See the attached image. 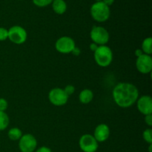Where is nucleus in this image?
Masks as SVG:
<instances>
[{
    "mask_svg": "<svg viewBox=\"0 0 152 152\" xmlns=\"http://www.w3.org/2000/svg\"><path fill=\"white\" fill-rule=\"evenodd\" d=\"M134 54L135 56H137V58L139 57V56H142V54H143V52H142V50H141L140 48H138V49H136L134 51Z\"/></svg>",
    "mask_w": 152,
    "mask_h": 152,
    "instance_id": "a878e982",
    "label": "nucleus"
},
{
    "mask_svg": "<svg viewBox=\"0 0 152 152\" xmlns=\"http://www.w3.org/2000/svg\"><path fill=\"white\" fill-rule=\"evenodd\" d=\"M53 1V0H33V2L37 7H43L50 5Z\"/></svg>",
    "mask_w": 152,
    "mask_h": 152,
    "instance_id": "6ab92c4d",
    "label": "nucleus"
},
{
    "mask_svg": "<svg viewBox=\"0 0 152 152\" xmlns=\"http://www.w3.org/2000/svg\"><path fill=\"white\" fill-rule=\"evenodd\" d=\"M22 132L19 128H12L7 132V136L8 138L12 141H17L19 140L22 136Z\"/></svg>",
    "mask_w": 152,
    "mask_h": 152,
    "instance_id": "2eb2a0df",
    "label": "nucleus"
},
{
    "mask_svg": "<svg viewBox=\"0 0 152 152\" xmlns=\"http://www.w3.org/2000/svg\"><path fill=\"white\" fill-rule=\"evenodd\" d=\"M51 4L53 11L57 14L62 15L66 11L67 4L65 0H53Z\"/></svg>",
    "mask_w": 152,
    "mask_h": 152,
    "instance_id": "4468645a",
    "label": "nucleus"
},
{
    "mask_svg": "<svg viewBox=\"0 0 152 152\" xmlns=\"http://www.w3.org/2000/svg\"><path fill=\"white\" fill-rule=\"evenodd\" d=\"M102 1H103V2L105 3L107 6L110 7V6L112 5V4H114V0H102Z\"/></svg>",
    "mask_w": 152,
    "mask_h": 152,
    "instance_id": "bb28decb",
    "label": "nucleus"
},
{
    "mask_svg": "<svg viewBox=\"0 0 152 152\" xmlns=\"http://www.w3.org/2000/svg\"><path fill=\"white\" fill-rule=\"evenodd\" d=\"M91 17L98 22H104L111 16L110 7L107 6L102 1L94 3L90 9Z\"/></svg>",
    "mask_w": 152,
    "mask_h": 152,
    "instance_id": "f03ea898",
    "label": "nucleus"
},
{
    "mask_svg": "<svg viewBox=\"0 0 152 152\" xmlns=\"http://www.w3.org/2000/svg\"><path fill=\"white\" fill-rule=\"evenodd\" d=\"M145 123L150 127L152 126V114L145 116Z\"/></svg>",
    "mask_w": 152,
    "mask_h": 152,
    "instance_id": "5701e85b",
    "label": "nucleus"
},
{
    "mask_svg": "<svg viewBox=\"0 0 152 152\" xmlns=\"http://www.w3.org/2000/svg\"><path fill=\"white\" fill-rule=\"evenodd\" d=\"M8 39L14 44H23L28 39V33L23 27L14 25L8 30Z\"/></svg>",
    "mask_w": 152,
    "mask_h": 152,
    "instance_id": "39448f33",
    "label": "nucleus"
},
{
    "mask_svg": "<svg viewBox=\"0 0 152 152\" xmlns=\"http://www.w3.org/2000/svg\"><path fill=\"white\" fill-rule=\"evenodd\" d=\"M37 146V140L31 134H25L19 140V148L22 152H34Z\"/></svg>",
    "mask_w": 152,
    "mask_h": 152,
    "instance_id": "1a4fd4ad",
    "label": "nucleus"
},
{
    "mask_svg": "<svg viewBox=\"0 0 152 152\" xmlns=\"http://www.w3.org/2000/svg\"><path fill=\"white\" fill-rule=\"evenodd\" d=\"M10 118L5 111H0V132L4 131L8 127Z\"/></svg>",
    "mask_w": 152,
    "mask_h": 152,
    "instance_id": "f3484780",
    "label": "nucleus"
},
{
    "mask_svg": "<svg viewBox=\"0 0 152 152\" xmlns=\"http://www.w3.org/2000/svg\"><path fill=\"white\" fill-rule=\"evenodd\" d=\"M143 53L147 55H151L152 53V38L151 37H147L142 41V48Z\"/></svg>",
    "mask_w": 152,
    "mask_h": 152,
    "instance_id": "dca6fc26",
    "label": "nucleus"
},
{
    "mask_svg": "<svg viewBox=\"0 0 152 152\" xmlns=\"http://www.w3.org/2000/svg\"><path fill=\"white\" fill-rule=\"evenodd\" d=\"M110 132H111L108 125L101 123L96 127L93 136L98 142H103L108 139Z\"/></svg>",
    "mask_w": 152,
    "mask_h": 152,
    "instance_id": "f8f14e48",
    "label": "nucleus"
},
{
    "mask_svg": "<svg viewBox=\"0 0 152 152\" xmlns=\"http://www.w3.org/2000/svg\"><path fill=\"white\" fill-rule=\"evenodd\" d=\"M36 152H52L50 148H49L48 147L46 146H42L40 148H39L36 151Z\"/></svg>",
    "mask_w": 152,
    "mask_h": 152,
    "instance_id": "b1692460",
    "label": "nucleus"
},
{
    "mask_svg": "<svg viewBox=\"0 0 152 152\" xmlns=\"http://www.w3.org/2000/svg\"><path fill=\"white\" fill-rule=\"evenodd\" d=\"M90 37L92 42L96 43L98 45H106L110 39V35L108 31L105 28L102 26L92 27L90 32Z\"/></svg>",
    "mask_w": 152,
    "mask_h": 152,
    "instance_id": "20e7f679",
    "label": "nucleus"
},
{
    "mask_svg": "<svg viewBox=\"0 0 152 152\" xmlns=\"http://www.w3.org/2000/svg\"><path fill=\"white\" fill-rule=\"evenodd\" d=\"M72 53L74 55H76V56H78V55H80V48H78L75 47V48H74V50H73Z\"/></svg>",
    "mask_w": 152,
    "mask_h": 152,
    "instance_id": "cd10ccee",
    "label": "nucleus"
},
{
    "mask_svg": "<svg viewBox=\"0 0 152 152\" xmlns=\"http://www.w3.org/2000/svg\"><path fill=\"white\" fill-rule=\"evenodd\" d=\"M137 107L143 115L152 114V98L148 95H143L137 100Z\"/></svg>",
    "mask_w": 152,
    "mask_h": 152,
    "instance_id": "9b49d317",
    "label": "nucleus"
},
{
    "mask_svg": "<svg viewBox=\"0 0 152 152\" xmlns=\"http://www.w3.org/2000/svg\"><path fill=\"white\" fill-rule=\"evenodd\" d=\"M75 41L71 37L64 36L56 40L55 43V48L60 53L68 54L72 53L73 50L75 48Z\"/></svg>",
    "mask_w": 152,
    "mask_h": 152,
    "instance_id": "423d86ee",
    "label": "nucleus"
},
{
    "mask_svg": "<svg viewBox=\"0 0 152 152\" xmlns=\"http://www.w3.org/2000/svg\"><path fill=\"white\" fill-rule=\"evenodd\" d=\"M80 149L83 152H96L99 148V142L90 134H83L79 140Z\"/></svg>",
    "mask_w": 152,
    "mask_h": 152,
    "instance_id": "0eeeda50",
    "label": "nucleus"
},
{
    "mask_svg": "<svg viewBox=\"0 0 152 152\" xmlns=\"http://www.w3.org/2000/svg\"><path fill=\"white\" fill-rule=\"evenodd\" d=\"M63 90L65 91V93L69 96L75 92V87L74 86H72V85H68V86H65V88Z\"/></svg>",
    "mask_w": 152,
    "mask_h": 152,
    "instance_id": "412c9836",
    "label": "nucleus"
},
{
    "mask_svg": "<svg viewBox=\"0 0 152 152\" xmlns=\"http://www.w3.org/2000/svg\"><path fill=\"white\" fill-rule=\"evenodd\" d=\"M8 39V30L0 27V41H5Z\"/></svg>",
    "mask_w": 152,
    "mask_h": 152,
    "instance_id": "aec40b11",
    "label": "nucleus"
},
{
    "mask_svg": "<svg viewBox=\"0 0 152 152\" xmlns=\"http://www.w3.org/2000/svg\"><path fill=\"white\" fill-rule=\"evenodd\" d=\"M94 57L99 66L108 67L113 61L112 50L107 45H99L96 51L94 52Z\"/></svg>",
    "mask_w": 152,
    "mask_h": 152,
    "instance_id": "7ed1b4c3",
    "label": "nucleus"
},
{
    "mask_svg": "<svg viewBox=\"0 0 152 152\" xmlns=\"http://www.w3.org/2000/svg\"><path fill=\"white\" fill-rule=\"evenodd\" d=\"M8 107V102L4 98H0V111H5Z\"/></svg>",
    "mask_w": 152,
    "mask_h": 152,
    "instance_id": "4be33fe9",
    "label": "nucleus"
},
{
    "mask_svg": "<svg viewBox=\"0 0 152 152\" xmlns=\"http://www.w3.org/2000/svg\"><path fill=\"white\" fill-rule=\"evenodd\" d=\"M94 93L91 89H83L79 94V100L83 104H88L93 100Z\"/></svg>",
    "mask_w": 152,
    "mask_h": 152,
    "instance_id": "ddd939ff",
    "label": "nucleus"
},
{
    "mask_svg": "<svg viewBox=\"0 0 152 152\" xmlns=\"http://www.w3.org/2000/svg\"><path fill=\"white\" fill-rule=\"evenodd\" d=\"M151 148H152V144H150L149 147H148V151H149V152H152V151H151Z\"/></svg>",
    "mask_w": 152,
    "mask_h": 152,
    "instance_id": "c85d7f7f",
    "label": "nucleus"
},
{
    "mask_svg": "<svg viewBox=\"0 0 152 152\" xmlns=\"http://www.w3.org/2000/svg\"><path fill=\"white\" fill-rule=\"evenodd\" d=\"M96 1H102V0H96Z\"/></svg>",
    "mask_w": 152,
    "mask_h": 152,
    "instance_id": "c756f323",
    "label": "nucleus"
},
{
    "mask_svg": "<svg viewBox=\"0 0 152 152\" xmlns=\"http://www.w3.org/2000/svg\"><path fill=\"white\" fill-rule=\"evenodd\" d=\"M114 102L119 107L127 108L136 103L139 98V91L130 83H119L114 86L112 91Z\"/></svg>",
    "mask_w": 152,
    "mask_h": 152,
    "instance_id": "f257e3e1",
    "label": "nucleus"
},
{
    "mask_svg": "<svg viewBox=\"0 0 152 152\" xmlns=\"http://www.w3.org/2000/svg\"><path fill=\"white\" fill-rule=\"evenodd\" d=\"M136 67L140 73L143 74H149L152 71V58L151 55L143 53L137 58Z\"/></svg>",
    "mask_w": 152,
    "mask_h": 152,
    "instance_id": "9d476101",
    "label": "nucleus"
},
{
    "mask_svg": "<svg viewBox=\"0 0 152 152\" xmlns=\"http://www.w3.org/2000/svg\"><path fill=\"white\" fill-rule=\"evenodd\" d=\"M98 47H99V45H96V43H94V42H92L91 44L90 45L91 50L93 52L96 51V50L98 48Z\"/></svg>",
    "mask_w": 152,
    "mask_h": 152,
    "instance_id": "393cba45",
    "label": "nucleus"
},
{
    "mask_svg": "<svg viewBox=\"0 0 152 152\" xmlns=\"http://www.w3.org/2000/svg\"><path fill=\"white\" fill-rule=\"evenodd\" d=\"M69 96L60 88H54L51 89L48 94V99L51 104L55 106H62L68 102Z\"/></svg>",
    "mask_w": 152,
    "mask_h": 152,
    "instance_id": "6e6552de",
    "label": "nucleus"
},
{
    "mask_svg": "<svg viewBox=\"0 0 152 152\" xmlns=\"http://www.w3.org/2000/svg\"><path fill=\"white\" fill-rule=\"evenodd\" d=\"M142 137L143 140L150 145L152 144V129H147L142 133Z\"/></svg>",
    "mask_w": 152,
    "mask_h": 152,
    "instance_id": "a211bd4d",
    "label": "nucleus"
}]
</instances>
